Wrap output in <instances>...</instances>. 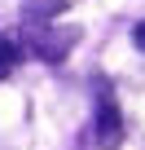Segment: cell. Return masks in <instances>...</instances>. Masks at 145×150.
<instances>
[{
	"label": "cell",
	"instance_id": "3957f363",
	"mask_svg": "<svg viewBox=\"0 0 145 150\" xmlns=\"http://www.w3.org/2000/svg\"><path fill=\"white\" fill-rule=\"evenodd\" d=\"M18 57H22V49H18L13 40H0V80H5V75L18 66Z\"/></svg>",
	"mask_w": 145,
	"mask_h": 150
},
{
	"label": "cell",
	"instance_id": "7a4b0ae2",
	"mask_svg": "<svg viewBox=\"0 0 145 150\" xmlns=\"http://www.w3.org/2000/svg\"><path fill=\"white\" fill-rule=\"evenodd\" d=\"M92 141H97V150H114V146L123 141V115H119V106H114L110 88H101V97H97V119H92Z\"/></svg>",
	"mask_w": 145,
	"mask_h": 150
},
{
	"label": "cell",
	"instance_id": "6da1fadb",
	"mask_svg": "<svg viewBox=\"0 0 145 150\" xmlns=\"http://www.w3.org/2000/svg\"><path fill=\"white\" fill-rule=\"evenodd\" d=\"M79 40V27H48V22H22V49L40 62H62L70 44Z\"/></svg>",
	"mask_w": 145,
	"mask_h": 150
},
{
	"label": "cell",
	"instance_id": "277c9868",
	"mask_svg": "<svg viewBox=\"0 0 145 150\" xmlns=\"http://www.w3.org/2000/svg\"><path fill=\"white\" fill-rule=\"evenodd\" d=\"M132 44L145 53V22H136V27H132Z\"/></svg>",
	"mask_w": 145,
	"mask_h": 150
}]
</instances>
